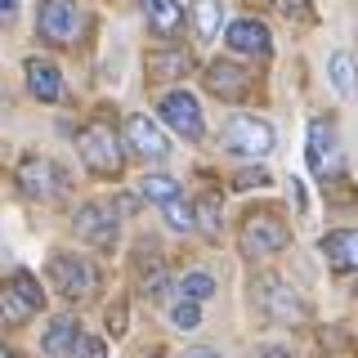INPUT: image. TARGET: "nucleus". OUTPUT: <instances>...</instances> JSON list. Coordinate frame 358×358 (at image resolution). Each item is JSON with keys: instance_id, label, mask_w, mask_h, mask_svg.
Returning <instances> with one entry per match:
<instances>
[{"instance_id": "obj_33", "label": "nucleus", "mask_w": 358, "mask_h": 358, "mask_svg": "<svg viewBox=\"0 0 358 358\" xmlns=\"http://www.w3.org/2000/svg\"><path fill=\"white\" fill-rule=\"evenodd\" d=\"M264 358H287V350H278V345H273V350H264Z\"/></svg>"}, {"instance_id": "obj_9", "label": "nucleus", "mask_w": 358, "mask_h": 358, "mask_svg": "<svg viewBox=\"0 0 358 358\" xmlns=\"http://www.w3.org/2000/svg\"><path fill=\"white\" fill-rule=\"evenodd\" d=\"M162 121L175 134H184V139H201V112H197V99L188 90H171L162 99Z\"/></svg>"}, {"instance_id": "obj_17", "label": "nucleus", "mask_w": 358, "mask_h": 358, "mask_svg": "<svg viewBox=\"0 0 358 358\" xmlns=\"http://www.w3.org/2000/svg\"><path fill=\"white\" fill-rule=\"evenodd\" d=\"M81 327H76L72 318H59L50 331H45V354H72L76 358V350H81Z\"/></svg>"}, {"instance_id": "obj_24", "label": "nucleus", "mask_w": 358, "mask_h": 358, "mask_svg": "<svg viewBox=\"0 0 358 358\" xmlns=\"http://www.w3.org/2000/svg\"><path fill=\"white\" fill-rule=\"evenodd\" d=\"M197 229L206 233V238H220L224 220H220V201H215V197H201V201H197Z\"/></svg>"}, {"instance_id": "obj_1", "label": "nucleus", "mask_w": 358, "mask_h": 358, "mask_svg": "<svg viewBox=\"0 0 358 358\" xmlns=\"http://www.w3.org/2000/svg\"><path fill=\"white\" fill-rule=\"evenodd\" d=\"M291 242V229L282 224L278 210H251L242 224V251L251 255V260H260V255H278L282 246Z\"/></svg>"}, {"instance_id": "obj_2", "label": "nucleus", "mask_w": 358, "mask_h": 358, "mask_svg": "<svg viewBox=\"0 0 358 358\" xmlns=\"http://www.w3.org/2000/svg\"><path fill=\"white\" fill-rule=\"evenodd\" d=\"M76 148H81V162L94 175H117L121 171V143H117V134H112V126H103V121H90V126L76 134Z\"/></svg>"}, {"instance_id": "obj_12", "label": "nucleus", "mask_w": 358, "mask_h": 358, "mask_svg": "<svg viewBox=\"0 0 358 358\" xmlns=\"http://www.w3.org/2000/svg\"><path fill=\"white\" fill-rule=\"evenodd\" d=\"M309 166H313V175H322V179L341 171V148H336L331 121H313L309 126Z\"/></svg>"}, {"instance_id": "obj_31", "label": "nucleus", "mask_w": 358, "mask_h": 358, "mask_svg": "<svg viewBox=\"0 0 358 358\" xmlns=\"http://www.w3.org/2000/svg\"><path fill=\"white\" fill-rule=\"evenodd\" d=\"M184 358H224L220 350H193V354H184Z\"/></svg>"}, {"instance_id": "obj_20", "label": "nucleus", "mask_w": 358, "mask_h": 358, "mask_svg": "<svg viewBox=\"0 0 358 358\" xmlns=\"http://www.w3.org/2000/svg\"><path fill=\"white\" fill-rule=\"evenodd\" d=\"M139 193L148 197V201H162V206H171V201L179 197V184L171 175H143V184H139Z\"/></svg>"}, {"instance_id": "obj_34", "label": "nucleus", "mask_w": 358, "mask_h": 358, "mask_svg": "<svg viewBox=\"0 0 358 358\" xmlns=\"http://www.w3.org/2000/svg\"><path fill=\"white\" fill-rule=\"evenodd\" d=\"M5 358H14V354H5Z\"/></svg>"}, {"instance_id": "obj_28", "label": "nucleus", "mask_w": 358, "mask_h": 358, "mask_svg": "<svg viewBox=\"0 0 358 358\" xmlns=\"http://www.w3.org/2000/svg\"><path fill=\"white\" fill-rule=\"evenodd\" d=\"M233 184H238V188H268L273 179H268V171H242Z\"/></svg>"}, {"instance_id": "obj_26", "label": "nucleus", "mask_w": 358, "mask_h": 358, "mask_svg": "<svg viewBox=\"0 0 358 358\" xmlns=\"http://www.w3.org/2000/svg\"><path fill=\"white\" fill-rule=\"evenodd\" d=\"M171 322L179 331H193L197 322H201V313H197V300H179V305L171 309Z\"/></svg>"}, {"instance_id": "obj_4", "label": "nucleus", "mask_w": 358, "mask_h": 358, "mask_svg": "<svg viewBox=\"0 0 358 358\" xmlns=\"http://www.w3.org/2000/svg\"><path fill=\"white\" fill-rule=\"evenodd\" d=\"M224 143H229V152H238V157H268L273 152V126L260 121V117L238 112V117L229 121V130H224Z\"/></svg>"}, {"instance_id": "obj_25", "label": "nucleus", "mask_w": 358, "mask_h": 358, "mask_svg": "<svg viewBox=\"0 0 358 358\" xmlns=\"http://www.w3.org/2000/svg\"><path fill=\"white\" fill-rule=\"evenodd\" d=\"M193 215H197V206H188V201H171V206H166V224H171V229H193Z\"/></svg>"}, {"instance_id": "obj_5", "label": "nucleus", "mask_w": 358, "mask_h": 358, "mask_svg": "<svg viewBox=\"0 0 358 358\" xmlns=\"http://www.w3.org/2000/svg\"><path fill=\"white\" fill-rule=\"evenodd\" d=\"M18 184H22V193H27V197L54 201V197H63L67 175L50 162V157H22V166H18Z\"/></svg>"}, {"instance_id": "obj_23", "label": "nucleus", "mask_w": 358, "mask_h": 358, "mask_svg": "<svg viewBox=\"0 0 358 358\" xmlns=\"http://www.w3.org/2000/svg\"><path fill=\"white\" fill-rule=\"evenodd\" d=\"M179 291H184V300H210V296H215V278L197 268V273H184Z\"/></svg>"}, {"instance_id": "obj_10", "label": "nucleus", "mask_w": 358, "mask_h": 358, "mask_svg": "<svg viewBox=\"0 0 358 358\" xmlns=\"http://www.w3.org/2000/svg\"><path fill=\"white\" fill-rule=\"evenodd\" d=\"M41 300H45L41 296V282L18 268V273L9 278V287H5V322H27L31 313L41 309Z\"/></svg>"}, {"instance_id": "obj_6", "label": "nucleus", "mask_w": 358, "mask_h": 358, "mask_svg": "<svg viewBox=\"0 0 358 358\" xmlns=\"http://www.w3.org/2000/svg\"><path fill=\"white\" fill-rule=\"evenodd\" d=\"M76 233H81L85 242L112 251V246H117V233H121L117 206H112V201H90V206H81L76 210Z\"/></svg>"}, {"instance_id": "obj_18", "label": "nucleus", "mask_w": 358, "mask_h": 358, "mask_svg": "<svg viewBox=\"0 0 358 358\" xmlns=\"http://www.w3.org/2000/svg\"><path fill=\"white\" fill-rule=\"evenodd\" d=\"M139 9H143V18H148L162 36H171V31L179 27V18H184L179 0H139Z\"/></svg>"}, {"instance_id": "obj_19", "label": "nucleus", "mask_w": 358, "mask_h": 358, "mask_svg": "<svg viewBox=\"0 0 358 358\" xmlns=\"http://www.w3.org/2000/svg\"><path fill=\"white\" fill-rule=\"evenodd\" d=\"M220 18H224L220 0H193V22H197V36L201 41H215L220 36Z\"/></svg>"}, {"instance_id": "obj_14", "label": "nucleus", "mask_w": 358, "mask_h": 358, "mask_svg": "<svg viewBox=\"0 0 358 358\" xmlns=\"http://www.w3.org/2000/svg\"><path fill=\"white\" fill-rule=\"evenodd\" d=\"M206 90L220 94V99H242L246 90H251V76H246L238 63H210L206 67Z\"/></svg>"}, {"instance_id": "obj_16", "label": "nucleus", "mask_w": 358, "mask_h": 358, "mask_svg": "<svg viewBox=\"0 0 358 358\" xmlns=\"http://www.w3.org/2000/svg\"><path fill=\"white\" fill-rule=\"evenodd\" d=\"M27 85H31V94H36V99H45V103H54V99L63 94L59 67L45 63V59H27Z\"/></svg>"}, {"instance_id": "obj_27", "label": "nucleus", "mask_w": 358, "mask_h": 358, "mask_svg": "<svg viewBox=\"0 0 358 358\" xmlns=\"http://www.w3.org/2000/svg\"><path fill=\"white\" fill-rule=\"evenodd\" d=\"M278 5V14H287V18H296V22H313L318 14L309 9V0H273Z\"/></svg>"}, {"instance_id": "obj_32", "label": "nucleus", "mask_w": 358, "mask_h": 358, "mask_svg": "<svg viewBox=\"0 0 358 358\" xmlns=\"http://www.w3.org/2000/svg\"><path fill=\"white\" fill-rule=\"evenodd\" d=\"M14 9H18V0H0V14L5 18H14Z\"/></svg>"}, {"instance_id": "obj_13", "label": "nucleus", "mask_w": 358, "mask_h": 358, "mask_svg": "<svg viewBox=\"0 0 358 358\" xmlns=\"http://www.w3.org/2000/svg\"><path fill=\"white\" fill-rule=\"evenodd\" d=\"M322 255H327V264L336 273H350L358 268V229H336L322 238Z\"/></svg>"}, {"instance_id": "obj_29", "label": "nucleus", "mask_w": 358, "mask_h": 358, "mask_svg": "<svg viewBox=\"0 0 358 358\" xmlns=\"http://www.w3.org/2000/svg\"><path fill=\"white\" fill-rule=\"evenodd\" d=\"M108 331H112V336L126 331V309H112V313H108Z\"/></svg>"}, {"instance_id": "obj_7", "label": "nucleus", "mask_w": 358, "mask_h": 358, "mask_svg": "<svg viewBox=\"0 0 358 358\" xmlns=\"http://www.w3.org/2000/svg\"><path fill=\"white\" fill-rule=\"evenodd\" d=\"M76 27H81V14H76V0H41L36 14V31L50 45H72Z\"/></svg>"}, {"instance_id": "obj_11", "label": "nucleus", "mask_w": 358, "mask_h": 358, "mask_svg": "<svg viewBox=\"0 0 358 358\" xmlns=\"http://www.w3.org/2000/svg\"><path fill=\"white\" fill-rule=\"evenodd\" d=\"M126 143L143 157V162H166V157H171V143H166L162 126H157L152 117H143V112L126 121Z\"/></svg>"}, {"instance_id": "obj_15", "label": "nucleus", "mask_w": 358, "mask_h": 358, "mask_svg": "<svg viewBox=\"0 0 358 358\" xmlns=\"http://www.w3.org/2000/svg\"><path fill=\"white\" fill-rule=\"evenodd\" d=\"M229 45L238 54H268V27L260 18H238L229 27Z\"/></svg>"}, {"instance_id": "obj_30", "label": "nucleus", "mask_w": 358, "mask_h": 358, "mask_svg": "<svg viewBox=\"0 0 358 358\" xmlns=\"http://www.w3.org/2000/svg\"><path fill=\"white\" fill-rule=\"evenodd\" d=\"M76 354H81V358H108V354H103V345H99V341H81V350H76Z\"/></svg>"}, {"instance_id": "obj_21", "label": "nucleus", "mask_w": 358, "mask_h": 358, "mask_svg": "<svg viewBox=\"0 0 358 358\" xmlns=\"http://www.w3.org/2000/svg\"><path fill=\"white\" fill-rule=\"evenodd\" d=\"M331 85L341 90V94H354L358 90V72H354L350 54H331Z\"/></svg>"}, {"instance_id": "obj_22", "label": "nucleus", "mask_w": 358, "mask_h": 358, "mask_svg": "<svg viewBox=\"0 0 358 358\" xmlns=\"http://www.w3.org/2000/svg\"><path fill=\"white\" fill-rule=\"evenodd\" d=\"M148 72H152V76H184V72H188V54H184V50L152 54V59H148Z\"/></svg>"}, {"instance_id": "obj_8", "label": "nucleus", "mask_w": 358, "mask_h": 358, "mask_svg": "<svg viewBox=\"0 0 358 358\" xmlns=\"http://www.w3.org/2000/svg\"><path fill=\"white\" fill-rule=\"evenodd\" d=\"M255 300H260V309L268 318H282V322L305 318V305H300L296 287L282 282V278H260V282H255Z\"/></svg>"}, {"instance_id": "obj_3", "label": "nucleus", "mask_w": 358, "mask_h": 358, "mask_svg": "<svg viewBox=\"0 0 358 358\" xmlns=\"http://www.w3.org/2000/svg\"><path fill=\"white\" fill-rule=\"evenodd\" d=\"M50 282H54V291H63V296L85 300V296H94V291H99V268L90 264L85 255L59 251V255L50 260Z\"/></svg>"}]
</instances>
